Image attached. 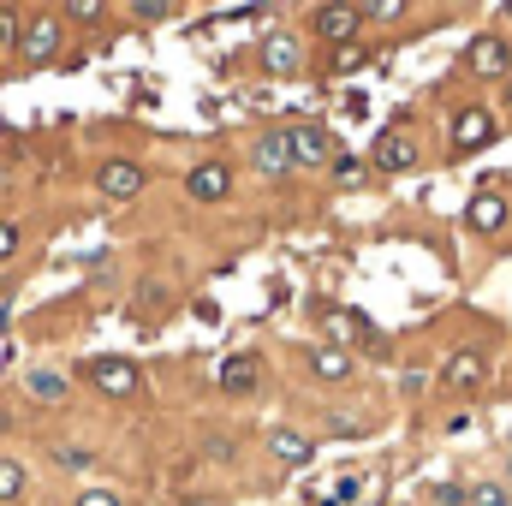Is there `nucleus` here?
<instances>
[{
	"label": "nucleus",
	"instance_id": "f257e3e1",
	"mask_svg": "<svg viewBox=\"0 0 512 506\" xmlns=\"http://www.w3.org/2000/svg\"><path fill=\"white\" fill-rule=\"evenodd\" d=\"M60 24L54 18H30V24H18V60L24 66H42V60H54L60 54Z\"/></svg>",
	"mask_w": 512,
	"mask_h": 506
},
{
	"label": "nucleus",
	"instance_id": "f03ea898",
	"mask_svg": "<svg viewBox=\"0 0 512 506\" xmlns=\"http://www.w3.org/2000/svg\"><path fill=\"white\" fill-rule=\"evenodd\" d=\"M90 381H96L108 399H131V393H137V364H131V358H90Z\"/></svg>",
	"mask_w": 512,
	"mask_h": 506
},
{
	"label": "nucleus",
	"instance_id": "7ed1b4c3",
	"mask_svg": "<svg viewBox=\"0 0 512 506\" xmlns=\"http://www.w3.org/2000/svg\"><path fill=\"white\" fill-rule=\"evenodd\" d=\"M465 72H471V78H507L512 72L507 42H501V36H477L471 54H465Z\"/></svg>",
	"mask_w": 512,
	"mask_h": 506
},
{
	"label": "nucleus",
	"instance_id": "20e7f679",
	"mask_svg": "<svg viewBox=\"0 0 512 506\" xmlns=\"http://www.w3.org/2000/svg\"><path fill=\"white\" fill-rule=\"evenodd\" d=\"M262 66H268V78H292V72L304 66V42H298L292 30H274V36L262 42Z\"/></svg>",
	"mask_w": 512,
	"mask_h": 506
},
{
	"label": "nucleus",
	"instance_id": "39448f33",
	"mask_svg": "<svg viewBox=\"0 0 512 506\" xmlns=\"http://www.w3.org/2000/svg\"><path fill=\"white\" fill-rule=\"evenodd\" d=\"M483 381H489L483 352H453V358H447V370H441V387H447V393H477Z\"/></svg>",
	"mask_w": 512,
	"mask_h": 506
},
{
	"label": "nucleus",
	"instance_id": "423d86ee",
	"mask_svg": "<svg viewBox=\"0 0 512 506\" xmlns=\"http://www.w3.org/2000/svg\"><path fill=\"white\" fill-rule=\"evenodd\" d=\"M310 24H316V36H322V42H340V48L364 30L358 6H316V18H310Z\"/></svg>",
	"mask_w": 512,
	"mask_h": 506
},
{
	"label": "nucleus",
	"instance_id": "0eeeda50",
	"mask_svg": "<svg viewBox=\"0 0 512 506\" xmlns=\"http://www.w3.org/2000/svg\"><path fill=\"white\" fill-rule=\"evenodd\" d=\"M322 346H340V352H352L358 340H370V322L358 316V310H322Z\"/></svg>",
	"mask_w": 512,
	"mask_h": 506
},
{
	"label": "nucleus",
	"instance_id": "6e6552de",
	"mask_svg": "<svg viewBox=\"0 0 512 506\" xmlns=\"http://www.w3.org/2000/svg\"><path fill=\"white\" fill-rule=\"evenodd\" d=\"M96 185H102L108 203H131V197L143 191V167H137V161H108V167L96 173Z\"/></svg>",
	"mask_w": 512,
	"mask_h": 506
},
{
	"label": "nucleus",
	"instance_id": "1a4fd4ad",
	"mask_svg": "<svg viewBox=\"0 0 512 506\" xmlns=\"http://www.w3.org/2000/svg\"><path fill=\"white\" fill-rule=\"evenodd\" d=\"M286 155H292V167H322V161H328V131L322 126H292L286 131Z\"/></svg>",
	"mask_w": 512,
	"mask_h": 506
},
{
	"label": "nucleus",
	"instance_id": "9d476101",
	"mask_svg": "<svg viewBox=\"0 0 512 506\" xmlns=\"http://www.w3.org/2000/svg\"><path fill=\"white\" fill-rule=\"evenodd\" d=\"M185 191H191L197 203H221V197L233 191V173H227L221 161H203V167H191V173H185Z\"/></svg>",
	"mask_w": 512,
	"mask_h": 506
},
{
	"label": "nucleus",
	"instance_id": "9b49d317",
	"mask_svg": "<svg viewBox=\"0 0 512 506\" xmlns=\"http://www.w3.org/2000/svg\"><path fill=\"white\" fill-rule=\"evenodd\" d=\"M489 137H495V120H489L483 108H465V114L453 120V149H459V155H477Z\"/></svg>",
	"mask_w": 512,
	"mask_h": 506
},
{
	"label": "nucleus",
	"instance_id": "f8f14e48",
	"mask_svg": "<svg viewBox=\"0 0 512 506\" xmlns=\"http://www.w3.org/2000/svg\"><path fill=\"white\" fill-rule=\"evenodd\" d=\"M256 173H268V179H286V173H292L286 131H268V137H256Z\"/></svg>",
	"mask_w": 512,
	"mask_h": 506
},
{
	"label": "nucleus",
	"instance_id": "ddd939ff",
	"mask_svg": "<svg viewBox=\"0 0 512 506\" xmlns=\"http://www.w3.org/2000/svg\"><path fill=\"white\" fill-rule=\"evenodd\" d=\"M268 453H274L280 465H310V459H316V441L298 435V429H274V435H268Z\"/></svg>",
	"mask_w": 512,
	"mask_h": 506
},
{
	"label": "nucleus",
	"instance_id": "4468645a",
	"mask_svg": "<svg viewBox=\"0 0 512 506\" xmlns=\"http://www.w3.org/2000/svg\"><path fill=\"white\" fill-rule=\"evenodd\" d=\"M376 167H382V173H411V167H417V143L399 137V131H387L382 143H376Z\"/></svg>",
	"mask_w": 512,
	"mask_h": 506
},
{
	"label": "nucleus",
	"instance_id": "2eb2a0df",
	"mask_svg": "<svg viewBox=\"0 0 512 506\" xmlns=\"http://www.w3.org/2000/svg\"><path fill=\"white\" fill-rule=\"evenodd\" d=\"M465 221H471L477 233H501V227H507V203H501L495 191H483V197H471V209H465Z\"/></svg>",
	"mask_w": 512,
	"mask_h": 506
},
{
	"label": "nucleus",
	"instance_id": "dca6fc26",
	"mask_svg": "<svg viewBox=\"0 0 512 506\" xmlns=\"http://www.w3.org/2000/svg\"><path fill=\"white\" fill-rule=\"evenodd\" d=\"M310 370H316L322 381H346L352 376V352H340V346H316V352H310Z\"/></svg>",
	"mask_w": 512,
	"mask_h": 506
},
{
	"label": "nucleus",
	"instance_id": "f3484780",
	"mask_svg": "<svg viewBox=\"0 0 512 506\" xmlns=\"http://www.w3.org/2000/svg\"><path fill=\"white\" fill-rule=\"evenodd\" d=\"M251 387H256V358H227V364H221V393L239 399V393H251Z\"/></svg>",
	"mask_w": 512,
	"mask_h": 506
},
{
	"label": "nucleus",
	"instance_id": "a211bd4d",
	"mask_svg": "<svg viewBox=\"0 0 512 506\" xmlns=\"http://www.w3.org/2000/svg\"><path fill=\"white\" fill-rule=\"evenodd\" d=\"M471 506H512V489L507 483H483V489H465Z\"/></svg>",
	"mask_w": 512,
	"mask_h": 506
},
{
	"label": "nucleus",
	"instance_id": "6ab92c4d",
	"mask_svg": "<svg viewBox=\"0 0 512 506\" xmlns=\"http://www.w3.org/2000/svg\"><path fill=\"white\" fill-rule=\"evenodd\" d=\"M24 495V471H18V459H0V501H18Z\"/></svg>",
	"mask_w": 512,
	"mask_h": 506
},
{
	"label": "nucleus",
	"instance_id": "aec40b11",
	"mask_svg": "<svg viewBox=\"0 0 512 506\" xmlns=\"http://www.w3.org/2000/svg\"><path fill=\"white\" fill-rule=\"evenodd\" d=\"M30 393H36V399H60V393H66V381L54 376V370H30Z\"/></svg>",
	"mask_w": 512,
	"mask_h": 506
},
{
	"label": "nucleus",
	"instance_id": "412c9836",
	"mask_svg": "<svg viewBox=\"0 0 512 506\" xmlns=\"http://www.w3.org/2000/svg\"><path fill=\"white\" fill-rule=\"evenodd\" d=\"M54 465L60 471H84V465H96V453L90 447H54Z\"/></svg>",
	"mask_w": 512,
	"mask_h": 506
},
{
	"label": "nucleus",
	"instance_id": "4be33fe9",
	"mask_svg": "<svg viewBox=\"0 0 512 506\" xmlns=\"http://www.w3.org/2000/svg\"><path fill=\"white\" fill-rule=\"evenodd\" d=\"M358 18H405V0H376V6H358Z\"/></svg>",
	"mask_w": 512,
	"mask_h": 506
},
{
	"label": "nucleus",
	"instance_id": "5701e85b",
	"mask_svg": "<svg viewBox=\"0 0 512 506\" xmlns=\"http://www.w3.org/2000/svg\"><path fill=\"white\" fill-rule=\"evenodd\" d=\"M429 501H435V506H465V489H459V483H435V489H429Z\"/></svg>",
	"mask_w": 512,
	"mask_h": 506
},
{
	"label": "nucleus",
	"instance_id": "b1692460",
	"mask_svg": "<svg viewBox=\"0 0 512 506\" xmlns=\"http://www.w3.org/2000/svg\"><path fill=\"white\" fill-rule=\"evenodd\" d=\"M155 304H161V310H167V292H161V286H155V280H143V292H137V310H155Z\"/></svg>",
	"mask_w": 512,
	"mask_h": 506
},
{
	"label": "nucleus",
	"instance_id": "393cba45",
	"mask_svg": "<svg viewBox=\"0 0 512 506\" xmlns=\"http://www.w3.org/2000/svg\"><path fill=\"white\" fill-rule=\"evenodd\" d=\"M203 453H209L215 465H227V459H233V441H227V435H209V441H203Z\"/></svg>",
	"mask_w": 512,
	"mask_h": 506
},
{
	"label": "nucleus",
	"instance_id": "a878e982",
	"mask_svg": "<svg viewBox=\"0 0 512 506\" xmlns=\"http://www.w3.org/2000/svg\"><path fill=\"white\" fill-rule=\"evenodd\" d=\"M78 506H126V501H120L114 489H84V495H78Z\"/></svg>",
	"mask_w": 512,
	"mask_h": 506
},
{
	"label": "nucleus",
	"instance_id": "bb28decb",
	"mask_svg": "<svg viewBox=\"0 0 512 506\" xmlns=\"http://www.w3.org/2000/svg\"><path fill=\"white\" fill-rule=\"evenodd\" d=\"M358 173H364V161H358V155H340V161H334V179H346V185H352Z\"/></svg>",
	"mask_w": 512,
	"mask_h": 506
},
{
	"label": "nucleus",
	"instance_id": "cd10ccee",
	"mask_svg": "<svg viewBox=\"0 0 512 506\" xmlns=\"http://www.w3.org/2000/svg\"><path fill=\"white\" fill-rule=\"evenodd\" d=\"M167 12H173L167 0H137V18H149V24H155V18H167Z\"/></svg>",
	"mask_w": 512,
	"mask_h": 506
},
{
	"label": "nucleus",
	"instance_id": "c85d7f7f",
	"mask_svg": "<svg viewBox=\"0 0 512 506\" xmlns=\"http://www.w3.org/2000/svg\"><path fill=\"white\" fill-rule=\"evenodd\" d=\"M12 251H18V227H12V221H0V262H6Z\"/></svg>",
	"mask_w": 512,
	"mask_h": 506
},
{
	"label": "nucleus",
	"instance_id": "c756f323",
	"mask_svg": "<svg viewBox=\"0 0 512 506\" xmlns=\"http://www.w3.org/2000/svg\"><path fill=\"white\" fill-rule=\"evenodd\" d=\"M0 42H18V18H12L6 6H0Z\"/></svg>",
	"mask_w": 512,
	"mask_h": 506
},
{
	"label": "nucleus",
	"instance_id": "7c9ffc66",
	"mask_svg": "<svg viewBox=\"0 0 512 506\" xmlns=\"http://www.w3.org/2000/svg\"><path fill=\"white\" fill-rule=\"evenodd\" d=\"M507 108H512V72H507Z\"/></svg>",
	"mask_w": 512,
	"mask_h": 506
},
{
	"label": "nucleus",
	"instance_id": "2f4dec72",
	"mask_svg": "<svg viewBox=\"0 0 512 506\" xmlns=\"http://www.w3.org/2000/svg\"><path fill=\"white\" fill-rule=\"evenodd\" d=\"M507 477H512V465H507Z\"/></svg>",
	"mask_w": 512,
	"mask_h": 506
},
{
	"label": "nucleus",
	"instance_id": "473e14b6",
	"mask_svg": "<svg viewBox=\"0 0 512 506\" xmlns=\"http://www.w3.org/2000/svg\"><path fill=\"white\" fill-rule=\"evenodd\" d=\"M507 18H512V6H507Z\"/></svg>",
	"mask_w": 512,
	"mask_h": 506
}]
</instances>
